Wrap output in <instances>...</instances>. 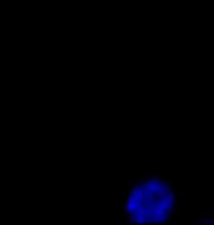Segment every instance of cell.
<instances>
[{"label": "cell", "mask_w": 214, "mask_h": 225, "mask_svg": "<svg viewBox=\"0 0 214 225\" xmlns=\"http://www.w3.org/2000/svg\"><path fill=\"white\" fill-rule=\"evenodd\" d=\"M183 200L178 189L160 174L141 172L117 191V221L123 224H163L178 212Z\"/></svg>", "instance_id": "1"}]
</instances>
